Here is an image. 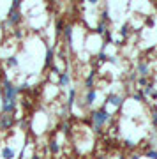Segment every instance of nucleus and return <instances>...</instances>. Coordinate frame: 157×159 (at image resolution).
Here are the masks:
<instances>
[{"instance_id": "obj_1", "label": "nucleus", "mask_w": 157, "mask_h": 159, "mask_svg": "<svg viewBox=\"0 0 157 159\" xmlns=\"http://www.w3.org/2000/svg\"><path fill=\"white\" fill-rule=\"evenodd\" d=\"M90 120H92V124H94L96 133H99V131H101V127H104L108 122H111V120H113V115L110 113L104 106H101V108L94 110V111L90 113Z\"/></svg>"}, {"instance_id": "obj_2", "label": "nucleus", "mask_w": 157, "mask_h": 159, "mask_svg": "<svg viewBox=\"0 0 157 159\" xmlns=\"http://www.w3.org/2000/svg\"><path fill=\"white\" fill-rule=\"evenodd\" d=\"M21 6H23V2L21 0H14L11 4V7H9V12H7V25L9 27H14L16 29L18 25L23 21V14H21Z\"/></svg>"}, {"instance_id": "obj_3", "label": "nucleus", "mask_w": 157, "mask_h": 159, "mask_svg": "<svg viewBox=\"0 0 157 159\" xmlns=\"http://www.w3.org/2000/svg\"><path fill=\"white\" fill-rule=\"evenodd\" d=\"M0 92H2V97H7V99H18V96L21 94V92H20V87L11 83V80L7 78V76H2Z\"/></svg>"}, {"instance_id": "obj_4", "label": "nucleus", "mask_w": 157, "mask_h": 159, "mask_svg": "<svg viewBox=\"0 0 157 159\" xmlns=\"http://www.w3.org/2000/svg\"><path fill=\"white\" fill-rule=\"evenodd\" d=\"M16 122L18 120L12 113H0V131H2V133L12 129V127L16 125Z\"/></svg>"}, {"instance_id": "obj_5", "label": "nucleus", "mask_w": 157, "mask_h": 159, "mask_svg": "<svg viewBox=\"0 0 157 159\" xmlns=\"http://www.w3.org/2000/svg\"><path fill=\"white\" fill-rule=\"evenodd\" d=\"M123 101H125V99H123V96H120V94H110V96L106 97V101H104L102 106L106 108L108 104H111L115 110H118V108H122L123 106Z\"/></svg>"}, {"instance_id": "obj_6", "label": "nucleus", "mask_w": 157, "mask_h": 159, "mask_svg": "<svg viewBox=\"0 0 157 159\" xmlns=\"http://www.w3.org/2000/svg\"><path fill=\"white\" fill-rule=\"evenodd\" d=\"M16 106L18 101L16 99H7V97H2V113H16Z\"/></svg>"}, {"instance_id": "obj_7", "label": "nucleus", "mask_w": 157, "mask_h": 159, "mask_svg": "<svg viewBox=\"0 0 157 159\" xmlns=\"http://www.w3.org/2000/svg\"><path fill=\"white\" fill-rule=\"evenodd\" d=\"M136 74L148 78L150 76V64L146 62V60H140V62L136 64Z\"/></svg>"}, {"instance_id": "obj_8", "label": "nucleus", "mask_w": 157, "mask_h": 159, "mask_svg": "<svg viewBox=\"0 0 157 159\" xmlns=\"http://www.w3.org/2000/svg\"><path fill=\"white\" fill-rule=\"evenodd\" d=\"M96 78H97V71L96 69H92V71L87 74V78H85V90H92V89H96Z\"/></svg>"}, {"instance_id": "obj_9", "label": "nucleus", "mask_w": 157, "mask_h": 159, "mask_svg": "<svg viewBox=\"0 0 157 159\" xmlns=\"http://www.w3.org/2000/svg\"><path fill=\"white\" fill-rule=\"evenodd\" d=\"M97 99V90L92 89V90H85V97H83V106H92Z\"/></svg>"}, {"instance_id": "obj_10", "label": "nucleus", "mask_w": 157, "mask_h": 159, "mask_svg": "<svg viewBox=\"0 0 157 159\" xmlns=\"http://www.w3.org/2000/svg\"><path fill=\"white\" fill-rule=\"evenodd\" d=\"M71 74L67 73V71H64V73H60V76H58V81H56V87L58 89H65V87L71 85Z\"/></svg>"}, {"instance_id": "obj_11", "label": "nucleus", "mask_w": 157, "mask_h": 159, "mask_svg": "<svg viewBox=\"0 0 157 159\" xmlns=\"http://www.w3.org/2000/svg\"><path fill=\"white\" fill-rule=\"evenodd\" d=\"M55 60V50L50 44H46V53H44V67H51Z\"/></svg>"}, {"instance_id": "obj_12", "label": "nucleus", "mask_w": 157, "mask_h": 159, "mask_svg": "<svg viewBox=\"0 0 157 159\" xmlns=\"http://www.w3.org/2000/svg\"><path fill=\"white\" fill-rule=\"evenodd\" d=\"M76 96H78V90H76V87H71L67 92V110L71 111L73 106L76 104Z\"/></svg>"}, {"instance_id": "obj_13", "label": "nucleus", "mask_w": 157, "mask_h": 159, "mask_svg": "<svg viewBox=\"0 0 157 159\" xmlns=\"http://www.w3.org/2000/svg\"><path fill=\"white\" fill-rule=\"evenodd\" d=\"M73 25H65L64 27V32H62V35H64V41H65V44L67 46H71V43H73Z\"/></svg>"}, {"instance_id": "obj_14", "label": "nucleus", "mask_w": 157, "mask_h": 159, "mask_svg": "<svg viewBox=\"0 0 157 159\" xmlns=\"http://www.w3.org/2000/svg\"><path fill=\"white\" fill-rule=\"evenodd\" d=\"M16 157V150L11 145H4L2 147V159H14Z\"/></svg>"}, {"instance_id": "obj_15", "label": "nucleus", "mask_w": 157, "mask_h": 159, "mask_svg": "<svg viewBox=\"0 0 157 159\" xmlns=\"http://www.w3.org/2000/svg\"><path fill=\"white\" fill-rule=\"evenodd\" d=\"M48 148H50V152L53 154V156H58V154H60V150H62L60 143L56 142V140H50V143H48Z\"/></svg>"}, {"instance_id": "obj_16", "label": "nucleus", "mask_w": 157, "mask_h": 159, "mask_svg": "<svg viewBox=\"0 0 157 159\" xmlns=\"http://www.w3.org/2000/svg\"><path fill=\"white\" fill-rule=\"evenodd\" d=\"M64 27H65V21H64L62 18H58V20L55 21V35H56V37H60V35H62Z\"/></svg>"}, {"instance_id": "obj_17", "label": "nucleus", "mask_w": 157, "mask_h": 159, "mask_svg": "<svg viewBox=\"0 0 157 159\" xmlns=\"http://www.w3.org/2000/svg\"><path fill=\"white\" fill-rule=\"evenodd\" d=\"M108 23H104V21H99L97 23V27H96V30H94V32H96V34H99V35H104L108 32Z\"/></svg>"}, {"instance_id": "obj_18", "label": "nucleus", "mask_w": 157, "mask_h": 159, "mask_svg": "<svg viewBox=\"0 0 157 159\" xmlns=\"http://www.w3.org/2000/svg\"><path fill=\"white\" fill-rule=\"evenodd\" d=\"M155 90V83H148V85L145 87V89H141V94H143V97H150V94Z\"/></svg>"}, {"instance_id": "obj_19", "label": "nucleus", "mask_w": 157, "mask_h": 159, "mask_svg": "<svg viewBox=\"0 0 157 159\" xmlns=\"http://www.w3.org/2000/svg\"><path fill=\"white\" fill-rule=\"evenodd\" d=\"M148 83H150V78H145V76H138V80H136V87H140V90L145 89Z\"/></svg>"}, {"instance_id": "obj_20", "label": "nucleus", "mask_w": 157, "mask_h": 159, "mask_svg": "<svg viewBox=\"0 0 157 159\" xmlns=\"http://www.w3.org/2000/svg\"><path fill=\"white\" fill-rule=\"evenodd\" d=\"M129 32H131V25H129V23H123L122 29H120V37H122V39H125V37L129 35Z\"/></svg>"}, {"instance_id": "obj_21", "label": "nucleus", "mask_w": 157, "mask_h": 159, "mask_svg": "<svg viewBox=\"0 0 157 159\" xmlns=\"http://www.w3.org/2000/svg\"><path fill=\"white\" fill-rule=\"evenodd\" d=\"M99 21H104V23L110 21V7H108V6H104V9H102V12H101V20H99Z\"/></svg>"}, {"instance_id": "obj_22", "label": "nucleus", "mask_w": 157, "mask_h": 159, "mask_svg": "<svg viewBox=\"0 0 157 159\" xmlns=\"http://www.w3.org/2000/svg\"><path fill=\"white\" fill-rule=\"evenodd\" d=\"M6 64H7V67H18L20 66V60H18V57H7Z\"/></svg>"}, {"instance_id": "obj_23", "label": "nucleus", "mask_w": 157, "mask_h": 159, "mask_svg": "<svg viewBox=\"0 0 157 159\" xmlns=\"http://www.w3.org/2000/svg\"><path fill=\"white\" fill-rule=\"evenodd\" d=\"M71 129H73V125L69 124V122H64V124L60 125V131L65 134V136H69V134H71Z\"/></svg>"}, {"instance_id": "obj_24", "label": "nucleus", "mask_w": 157, "mask_h": 159, "mask_svg": "<svg viewBox=\"0 0 157 159\" xmlns=\"http://www.w3.org/2000/svg\"><path fill=\"white\" fill-rule=\"evenodd\" d=\"M108 55H106V51H99L97 53V64H102V62H108Z\"/></svg>"}, {"instance_id": "obj_25", "label": "nucleus", "mask_w": 157, "mask_h": 159, "mask_svg": "<svg viewBox=\"0 0 157 159\" xmlns=\"http://www.w3.org/2000/svg\"><path fill=\"white\" fill-rule=\"evenodd\" d=\"M145 157L146 159H157V148H150V150H146Z\"/></svg>"}, {"instance_id": "obj_26", "label": "nucleus", "mask_w": 157, "mask_h": 159, "mask_svg": "<svg viewBox=\"0 0 157 159\" xmlns=\"http://www.w3.org/2000/svg\"><path fill=\"white\" fill-rule=\"evenodd\" d=\"M132 99H134V101H138V102L145 101V97H143V94H141V90L134 92V94H132Z\"/></svg>"}, {"instance_id": "obj_27", "label": "nucleus", "mask_w": 157, "mask_h": 159, "mask_svg": "<svg viewBox=\"0 0 157 159\" xmlns=\"http://www.w3.org/2000/svg\"><path fill=\"white\" fill-rule=\"evenodd\" d=\"M152 125L157 127V106H154V110H152Z\"/></svg>"}, {"instance_id": "obj_28", "label": "nucleus", "mask_w": 157, "mask_h": 159, "mask_svg": "<svg viewBox=\"0 0 157 159\" xmlns=\"http://www.w3.org/2000/svg\"><path fill=\"white\" fill-rule=\"evenodd\" d=\"M123 143H125V147H127V148H134L136 147V142H134V140H131V138H127Z\"/></svg>"}, {"instance_id": "obj_29", "label": "nucleus", "mask_w": 157, "mask_h": 159, "mask_svg": "<svg viewBox=\"0 0 157 159\" xmlns=\"http://www.w3.org/2000/svg\"><path fill=\"white\" fill-rule=\"evenodd\" d=\"M12 34H14V37H16L18 41H21V39H23V30H21V29H16L14 32H12Z\"/></svg>"}, {"instance_id": "obj_30", "label": "nucleus", "mask_w": 157, "mask_h": 159, "mask_svg": "<svg viewBox=\"0 0 157 159\" xmlns=\"http://www.w3.org/2000/svg\"><path fill=\"white\" fill-rule=\"evenodd\" d=\"M154 23H155V20H154L152 16H148V18L145 20V25H146V27H154Z\"/></svg>"}, {"instance_id": "obj_31", "label": "nucleus", "mask_w": 157, "mask_h": 159, "mask_svg": "<svg viewBox=\"0 0 157 159\" xmlns=\"http://www.w3.org/2000/svg\"><path fill=\"white\" fill-rule=\"evenodd\" d=\"M108 62H111V64H118L120 60H118V57H110V58H108Z\"/></svg>"}, {"instance_id": "obj_32", "label": "nucleus", "mask_w": 157, "mask_h": 159, "mask_svg": "<svg viewBox=\"0 0 157 159\" xmlns=\"http://www.w3.org/2000/svg\"><path fill=\"white\" fill-rule=\"evenodd\" d=\"M150 99H152V101H157V90H154L150 94Z\"/></svg>"}, {"instance_id": "obj_33", "label": "nucleus", "mask_w": 157, "mask_h": 159, "mask_svg": "<svg viewBox=\"0 0 157 159\" xmlns=\"http://www.w3.org/2000/svg\"><path fill=\"white\" fill-rule=\"evenodd\" d=\"M140 157H141L140 154H132V156H131V159H140Z\"/></svg>"}, {"instance_id": "obj_34", "label": "nucleus", "mask_w": 157, "mask_h": 159, "mask_svg": "<svg viewBox=\"0 0 157 159\" xmlns=\"http://www.w3.org/2000/svg\"><path fill=\"white\" fill-rule=\"evenodd\" d=\"M30 159H43V157H41L39 154H34V156H32V157H30Z\"/></svg>"}, {"instance_id": "obj_35", "label": "nucleus", "mask_w": 157, "mask_h": 159, "mask_svg": "<svg viewBox=\"0 0 157 159\" xmlns=\"http://www.w3.org/2000/svg\"><path fill=\"white\" fill-rule=\"evenodd\" d=\"M2 29H4V23H0V30H2Z\"/></svg>"}, {"instance_id": "obj_36", "label": "nucleus", "mask_w": 157, "mask_h": 159, "mask_svg": "<svg viewBox=\"0 0 157 159\" xmlns=\"http://www.w3.org/2000/svg\"><path fill=\"white\" fill-rule=\"evenodd\" d=\"M154 7H155V11H157V2H155V4H154Z\"/></svg>"}, {"instance_id": "obj_37", "label": "nucleus", "mask_w": 157, "mask_h": 159, "mask_svg": "<svg viewBox=\"0 0 157 159\" xmlns=\"http://www.w3.org/2000/svg\"><path fill=\"white\" fill-rule=\"evenodd\" d=\"M99 159H106V157H104V156H101V157H99Z\"/></svg>"}]
</instances>
